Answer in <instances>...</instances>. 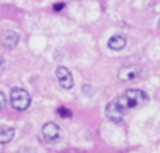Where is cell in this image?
<instances>
[{
    "instance_id": "1",
    "label": "cell",
    "mask_w": 160,
    "mask_h": 153,
    "mask_svg": "<svg viewBox=\"0 0 160 153\" xmlns=\"http://www.w3.org/2000/svg\"><path fill=\"white\" fill-rule=\"evenodd\" d=\"M115 101L118 102V105L128 111L131 108H138V107H143L146 105V102L149 101L148 95L143 91V90H138V88H129L126 90L121 96H118Z\"/></svg>"
},
{
    "instance_id": "2",
    "label": "cell",
    "mask_w": 160,
    "mask_h": 153,
    "mask_svg": "<svg viewBox=\"0 0 160 153\" xmlns=\"http://www.w3.org/2000/svg\"><path fill=\"white\" fill-rule=\"evenodd\" d=\"M9 102H11L14 110L25 111L30 107V104H31V98H30V93L27 90H23V88H12L11 95H9Z\"/></svg>"
},
{
    "instance_id": "3",
    "label": "cell",
    "mask_w": 160,
    "mask_h": 153,
    "mask_svg": "<svg viewBox=\"0 0 160 153\" xmlns=\"http://www.w3.org/2000/svg\"><path fill=\"white\" fill-rule=\"evenodd\" d=\"M104 114H106V118L109 119V121H112V122L118 124V122H121V121H123L124 110L118 105V102L113 99V101H110L106 105V111H104Z\"/></svg>"
},
{
    "instance_id": "4",
    "label": "cell",
    "mask_w": 160,
    "mask_h": 153,
    "mask_svg": "<svg viewBox=\"0 0 160 153\" xmlns=\"http://www.w3.org/2000/svg\"><path fill=\"white\" fill-rule=\"evenodd\" d=\"M56 79H58L59 85L62 88H65V90H70L75 85L73 84V76H72L70 70L65 68V67H58L56 68Z\"/></svg>"
},
{
    "instance_id": "5",
    "label": "cell",
    "mask_w": 160,
    "mask_h": 153,
    "mask_svg": "<svg viewBox=\"0 0 160 153\" xmlns=\"http://www.w3.org/2000/svg\"><path fill=\"white\" fill-rule=\"evenodd\" d=\"M42 138L47 141V142H56V141H59V138H61V128L53 124V122H48V124H45L44 127H42Z\"/></svg>"
},
{
    "instance_id": "6",
    "label": "cell",
    "mask_w": 160,
    "mask_h": 153,
    "mask_svg": "<svg viewBox=\"0 0 160 153\" xmlns=\"http://www.w3.org/2000/svg\"><path fill=\"white\" fill-rule=\"evenodd\" d=\"M140 76V68L135 67V65H126V67H121L120 71H118V79L123 81V82H129V81H134Z\"/></svg>"
},
{
    "instance_id": "7",
    "label": "cell",
    "mask_w": 160,
    "mask_h": 153,
    "mask_svg": "<svg viewBox=\"0 0 160 153\" xmlns=\"http://www.w3.org/2000/svg\"><path fill=\"white\" fill-rule=\"evenodd\" d=\"M0 42H2V45H3L5 48L12 50V48H16L17 44H19V34H17L16 31H5V33L2 34Z\"/></svg>"
},
{
    "instance_id": "8",
    "label": "cell",
    "mask_w": 160,
    "mask_h": 153,
    "mask_svg": "<svg viewBox=\"0 0 160 153\" xmlns=\"http://www.w3.org/2000/svg\"><path fill=\"white\" fill-rule=\"evenodd\" d=\"M107 47L113 51H121L126 47V37L124 36H120V34H115L109 39L107 42Z\"/></svg>"
},
{
    "instance_id": "9",
    "label": "cell",
    "mask_w": 160,
    "mask_h": 153,
    "mask_svg": "<svg viewBox=\"0 0 160 153\" xmlns=\"http://www.w3.org/2000/svg\"><path fill=\"white\" fill-rule=\"evenodd\" d=\"M12 138H14V128L0 125V144H8Z\"/></svg>"
},
{
    "instance_id": "10",
    "label": "cell",
    "mask_w": 160,
    "mask_h": 153,
    "mask_svg": "<svg viewBox=\"0 0 160 153\" xmlns=\"http://www.w3.org/2000/svg\"><path fill=\"white\" fill-rule=\"evenodd\" d=\"M58 114H61V116H64V118H70V116H72V113H70L65 107H59V108H58Z\"/></svg>"
},
{
    "instance_id": "11",
    "label": "cell",
    "mask_w": 160,
    "mask_h": 153,
    "mask_svg": "<svg viewBox=\"0 0 160 153\" xmlns=\"http://www.w3.org/2000/svg\"><path fill=\"white\" fill-rule=\"evenodd\" d=\"M5 105H6V98H5V95L0 91V110H3Z\"/></svg>"
},
{
    "instance_id": "12",
    "label": "cell",
    "mask_w": 160,
    "mask_h": 153,
    "mask_svg": "<svg viewBox=\"0 0 160 153\" xmlns=\"http://www.w3.org/2000/svg\"><path fill=\"white\" fill-rule=\"evenodd\" d=\"M65 6V3L64 2H61V3H54L53 5V9L54 11H62V8Z\"/></svg>"
},
{
    "instance_id": "13",
    "label": "cell",
    "mask_w": 160,
    "mask_h": 153,
    "mask_svg": "<svg viewBox=\"0 0 160 153\" xmlns=\"http://www.w3.org/2000/svg\"><path fill=\"white\" fill-rule=\"evenodd\" d=\"M3 68H5V60H3V57L0 56V73L3 71Z\"/></svg>"
},
{
    "instance_id": "14",
    "label": "cell",
    "mask_w": 160,
    "mask_h": 153,
    "mask_svg": "<svg viewBox=\"0 0 160 153\" xmlns=\"http://www.w3.org/2000/svg\"><path fill=\"white\" fill-rule=\"evenodd\" d=\"M159 26H160V20H159Z\"/></svg>"
}]
</instances>
